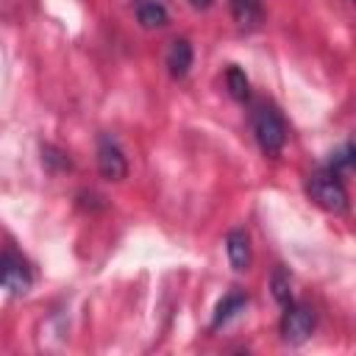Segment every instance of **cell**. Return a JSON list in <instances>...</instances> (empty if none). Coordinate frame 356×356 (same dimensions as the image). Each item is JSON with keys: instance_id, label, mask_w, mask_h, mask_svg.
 Segmentation results:
<instances>
[{"instance_id": "5b68a950", "label": "cell", "mask_w": 356, "mask_h": 356, "mask_svg": "<svg viewBox=\"0 0 356 356\" xmlns=\"http://www.w3.org/2000/svg\"><path fill=\"white\" fill-rule=\"evenodd\" d=\"M33 284V275L28 270V264L11 253V250H3L0 253V286L8 289L11 295H25Z\"/></svg>"}, {"instance_id": "52a82bcc", "label": "cell", "mask_w": 356, "mask_h": 356, "mask_svg": "<svg viewBox=\"0 0 356 356\" xmlns=\"http://www.w3.org/2000/svg\"><path fill=\"white\" fill-rule=\"evenodd\" d=\"M225 253H228V261H231V267L236 273H242V270L250 267V239H248V234L242 228L228 231V236H225Z\"/></svg>"}, {"instance_id": "4fadbf2b", "label": "cell", "mask_w": 356, "mask_h": 356, "mask_svg": "<svg viewBox=\"0 0 356 356\" xmlns=\"http://www.w3.org/2000/svg\"><path fill=\"white\" fill-rule=\"evenodd\" d=\"M325 167L331 170V172H348L350 167H353V145L350 142H345L342 145V150H337V153H331V159L325 161Z\"/></svg>"}, {"instance_id": "7a4b0ae2", "label": "cell", "mask_w": 356, "mask_h": 356, "mask_svg": "<svg viewBox=\"0 0 356 356\" xmlns=\"http://www.w3.org/2000/svg\"><path fill=\"white\" fill-rule=\"evenodd\" d=\"M309 195L325 211H334V214L348 211V189H345L339 172H331L328 167L309 175Z\"/></svg>"}, {"instance_id": "277c9868", "label": "cell", "mask_w": 356, "mask_h": 356, "mask_svg": "<svg viewBox=\"0 0 356 356\" xmlns=\"http://www.w3.org/2000/svg\"><path fill=\"white\" fill-rule=\"evenodd\" d=\"M97 170L106 181H122L128 175V159L114 136L103 134L97 139Z\"/></svg>"}, {"instance_id": "7c38bea8", "label": "cell", "mask_w": 356, "mask_h": 356, "mask_svg": "<svg viewBox=\"0 0 356 356\" xmlns=\"http://www.w3.org/2000/svg\"><path fill=\"white\" fill-rule=\"evenodd\" d=\"M273 295L281 306H289L292 303V289H289V273L284 267H275L273 273Z\"/></svg>"}, {"instance_id": "6da1fadb", "label": "cell", "mask_w": 356, "mask_h": 356, "mask_svg": "<svg viewBox=\"0 0 356 356\" xmlns=\"http://www.w3.org/2000/svg\"><path fill=\"white\" fill-rule=\"evenodd\" d=\"M250 128H253V136L261 147V153L267 156H278L286 145V122L281 117V111L273 106V103H256L253 111H250Z\"/></svg>"}, {"instance_id": "8992f818", "label": "cell", "mask_w": 356, "mask_h": 356, "mask_svg": "<svg viewBox=\"0 0 356 356\" xmlns=\"http://www.w3.org/2000/svg\"><path fill=\"white\" fill-rule=\"evenodd\" d=\"M231 17H234L239 31H245V33L259 31L264 22L261 0H231Z\"/></svg>"}, {"instance_id": "30bf717a", "label": "cell", "mask_w": 356, "mask_h": 356, "mask_svg": "<svg viewBox=\"0 0 356 356\" xmlns=\"http://www.w3.org/2000/svg\"><path fill=\"white\" fill-rule=\"evenodd\" d=\"M248 309V295H242V292H228L220 303H217V312H214V317H211V328H220V325H225V323H231L236 314H242Z\"/></svg>"}, {"instance_id": "3957f363", "label": "cell", "mask_w": 356, "mask_h": 356, "mask_svg": "<svg viewBox=\"0 0 356 356\" xmlns=\"http://www.w3.org/2000/svg\"><path fill=\"white\" fill-rule=\"evenodd\" d=\"M284 317H281V339L289 345H300L312 337L314 331V312L303 303H289L284 306Z\"/></svg>"}, {"instance_id": "5bb4252c", "label": "cell", "mask_w": 356, "mask_h": 356, "mask_svg": "<svg viewBox=\"0 0 356 356\" xmlns=\"http://www.w3.org/2000/svg\"><path fill=\"white\" fill-rule=\"evenodd\" d=\"M42 159H44V164H47V167H53L56 161H58V167H61V170H64V167H70V159H67L61 150L50 147V145H44V147H42Z\"/></svg>"}, {"instance_id": "ba28073f", "label": "cell", "mask_w": 356, "mask_h": 356, "mask_svg": "<svg viewBox=\"0 0 356 356\" xmlns=\"http://www.w3.org/2000/svg\"><path fill=\"white\" fill-rule=\"evenodd\" d=\"M164 61H167V70H170L172 78H186V72L192 67V44H189V39H172Z\"/></svg>"}, {"instance_id": "8fae6325", "label": "cell", "mask_w": 356, "mask_h": 356, "mask_svg": "<svg viewBox=\"0 0 356 356\" xmlns=\"http://www.w3.org/2000/svg\"><path fill=\"white\" fill-rule=\"evenodd\" d=\"M225 86H228L231 97L239 100V103H245V100L250 97V81H248L245 70H239L236 64H231V67L225 70Z\"/></svg>"}, {"instance_id": "9c48e42d", "label": "cell", "mask_w": 356, "mask_h": 356, "mask_svg": "<svg viewBox=\"0 0 356 356\" xmlns=\"http://www.w3.org/2000/svg\"><path fill=\"white\" fill-rule=\"evenodd\" d=\"M134 8H136V19L142 28L153 31V28H164L170 22V14L167 8L159 3V0H134Z\"/></svg>"}, {"instance_id": "9a60e30c", "label": "cell", "mask_w": 356, "mask_h": 356, "mask_svg": "<svg viewBox=\"0 0 356 356\" xmlns=\"http://www.w3.org/2000/svg\"><path fill=\"white\" fill-rule=\"evenodd\" d=\"M189 3H192V6H195V8H206V6H209V3H211V0H189Z\"/></svg>"}]
</instances>
